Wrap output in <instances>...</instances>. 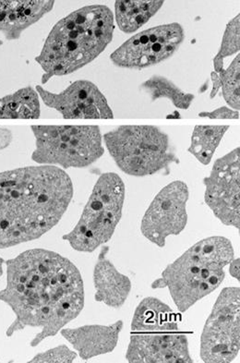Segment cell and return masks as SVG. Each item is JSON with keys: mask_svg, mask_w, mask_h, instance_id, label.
Segmentation results:
<instances>
[{"mask_svg": "<svg viewBox=\"0 0 240 363\" xmlns=\"http://www.w3.org/2000/svg\"><path fill=\"white\" fill-rule=\"evenodd\" d=\"M7 282L0 301L15 318L6 335L11 337L27 328H39L30 343L35 347L55 337L84 307V286L74 262L59 253L33 249L6 262Z\"/></svg>", "mask_w": 240, "mask_h": 363, "instance_id": "1", "label": "cell"}, {"mask_svg": "<svg viewBox=\"0 0 240 363\" xmlns=\"http://www.w3.org/2000/svg\"><path fill=\"white\" fill-rule=\"evenodd\" d=\"M74 194L72 179L59 167L40 164L0 173V250L52 230Z\"/></svg>", "mask_w": 240, "mask_h": 363, "instance_id": "2", "label": "cell"}, {"mask_svg": "<svg viewBox=\"0 0 240 363\" xmlns=\"http://www.w3.org/2000/svg\"><path fill=\"white\" fill-rule=\"evenodd\" d=\"M114 30V13L105 5L85 6L57 21L35 57L44 72L42 84L93 62L110 44Z\"/></svg>", "mask_w": 240, "mask_h": 363, "instance_id": "3", "label": "cell"}, {"mask_svg": "<svg viewBox=\"0 0 240 363\" xmlns=\"http://www.w3.org/2000/svg\"><path fill=\"white\" fill-rule=\"evenodd\" d=\"M234 259L232 243L224 237L200 240L167 265L154 289H167L179 312L186 313L223 283L224 268Z\"/></svg>", "mask_w": 240, "mask_h": 363, "instance_id": "4", "label": "cell"}, {"mask_svg": "<svg viewBox=\"0 0 240 363\" xmlns=\"http://www.w3.org/2000/svg\"><path fill=\"white\" fill-rule=\"evenodd\" d=\"M126 359L130 363L193 362L177 314L162 301L147 297L133 314Z\"/></svg>", "mask_w": 240, "mask_h": 363, "instance_id": "5", "label": "cell"}, {"mask_svg": "<svg viewBox=\"0 0 240 363\" xmlns=\"http://www.w3.org/2000/svg\"><path fill=\"white\" fill-rule=\"evenodd\" d=\"M103 142L118 169L130 176H152L178 163L168 135L151 125L115 128L103 136Z\"/></svg>", "mask_w": 240, "mask_h": 363, "instance_id": "6", "label": "cell"}, {"mask_svg": "<svg viewBox=\"0 0 240 363\" xmlns=\"http://www.w3.org/2000/svg\"><path fill=\"white\" fill-rule=\"evenodd\" d=\"M126 187L118 174H102L74 230L63 240L81 252H93L108 242L122 218Z\"/></svg>", "mask_w": 240, "mask_h": 363, "instance_id": "7", "label": "cell"}, {"mask_svg": "<svg viewBox=\"0 0 240 363\" xmlns=\"http://www.w3.org/2000/svg\"><path fill=\"white\" fill-rule=\"evenodd\" d=\"M35 149L32 160L62 169H84L105 152L98 126H33Z\"/></svg>", "mask_w": 240, "mask_h": 363, "instance_id": "8", "label": "cell"}, {"mask_svg": "<svg viewBox=\"0 0 240 363\" xmlns=\"http://www.w3.org/2000/svg\"><path fill=\"white\" fill-rule=\"evenodd\" d=\"M240 291L226 288L212 307L200 337V355L206 363H227L240 349Z\"/></svg>", "mask_w": 240, "mask_h": 363, "instance_id": "9", "label": "cell"}, {"mask_svg": "<svg viewBox=\"0 0 240 363\" xmlns=\"http://www.w3.org/2000/svg\"><path fill=\"white\" fill-rule=\"evenodd\" d=\"M184 39V29L179 23L153 27L127 39L110 55V60L120 68H148L172 57Z\"/></svg>", "mask_w": 240, "mask_h": 363, "instance_id": "10", "label": "cell"}, {"mask_svg": "<svg viewBox=\"0 0 240 363\" xmlns=\"http://www.w3.org/2000/svg\"><path fill=\"white\" fill-rule=\"evenodd\" d=\"M190 192L186 183L176 181L163 188L142 218V234L164 248L169 236H178L188 223L187 203Z\"/></svg>", "mask_w": 240, "mask_h": 363, "instance_id": "11", "label": "cell"}, {"mask_svg": "<svg viewBox=\"0 0 240 363\" xmlns=\"http://www.w3.org/2000/svg\"><path fill=\"white\" fill-rule=\"evenodd\" d=\"M205 203L224 225L239 230L240 148L218 158L203 181Z\"/></svg>", "mask_w": 240, "mask_h": 363, "instance_id": "12", "label": "cell"}, {"mask_svg": "<svg viewBox=\"0 0 240 363\" xmlns=\"http://www.w3.org/2000/svg\"><path fill=\"white\" fill-rule=\"evenodd\" d=\"M39 97L48 108L55 109L64 118L71 120H110L114 113L104 94L93 82L76 81L60 93L35 87Z\"/></svg>", "mask_w": 240, "mask_h": 363, "instance_id": "13", "label": "cell"}, {"mask_svg": "<svg viewBox=\"0 0 240 363\" xmlns=\"http://www.w3.org/2000/svg\"><path fill=\"white\" fill-rule=\"evenodd\" d=\"M55 0H0V45L17 40L24 30L53 10Z\"/></svg>", "mask_w": 240, "mask_h": 363, "instance_id": "14", "label": "cell"}, {"mask_svg": "<svg viewBox=\"0 0 240 363\" xmlns=\"http://www.w3.org/2000/svg\"><path fill=\"white\" fill-rule=\"evenodd\" d=\"M123 322L120 320L109 325H84L63 328L62 335L74 347L84 361L114 352L120 340Z\"/></svg>", "mask_w": 240, "mask_h": 363, "instance_id": "15", "label": "cell"}, {"mask_svg": "<svg viewBox=\"0 0 240 363\" xmlns=\"http://www.w3.org/2000/svg\"><path fill=\"white\" fill-rule=\"evenodd\" d=\"M108 248L100 253L93 270L94 298L106 306L118 309L125 304L132 291V282L106 258Z\"/></svg>", "mask_w": 240, "mask_h": 363, "instance_id": "16", "label": "cell"}, {"mask_svg": "<svg viewBox=\"0 0 240 363\" xmlns=\"http://www.w3.org/2000/svg\"><path fill=\"white\" fill-rule=\"evenodd\" d=\"M165 0H115V20L118 28L132 33L147 24L160 11Z\"/></svg>", "mask_w": 240, "mask_h": 363, "instance_id": "17", "label": "cell"}, {"mask_svg": "<svg viewBox=\"0 0 240 363\" xmlns=\"http://www.w3.org/2000/svg\"><path fill=\"white\" fill-rule=\"evenodd\" d=\"M40 116V97L31 86L0 99V120H35Z\"/></svg>", "mask_w": 240, "mask_h": 363, "instance_id": "18", "label": "cell"}, {"mask_svg": "<svg viewBox=\"0 0 240 363\" xmlns=\"http://www.w3.org/2000/svg\"><path fill=\"white\" fill-rule=\"evenodd\" d=\"M229 129V126H196L188 151L200 164L208 166Z\"/></svg>", "mask_w": 240, "mask_h": 363, "instance_id": "19", "label": "cell"}, {"mask_svg": "<svg viewBox=\"0 0 240 363\" xmlns=\"http://www.w3.org/2000/svg\"><path fill=\"white\" fill-rule=\"evenodd\" d=\"M142 88L150 94L153 101L161 99H168L176 108L183 111L190 108L195 99L193 94L181 90L174 82L163 76H154L145 81Z\"/></svg>", "mask_w": 240, "mask_h": 363, "instance_id": "20", "label": "cell"}, {"mask_svg": "<svg viewBox=\"0 0 240 363\" xmlns=\"http://www.w3.org/2000/svg\"><path fill=\"white\" fill-rule=\"evenodd\" d=\"M224 101L234 111L240 108V56L238 55L227 69L218 73Z\"/></svg>", "mask_w": 240, "mask_h": 363, "instance_id": "21", "label": "cell"}, {"mask_svg": "<svg viewBox=\"0 0 240 363\" xmlns=\"http://www.w3.org/2000/svg\"><path fill=\"white\" fill-rule=\"evenodd\" d=\"M240 50V15L227 23L222 38L219 50L214 57V69L215 72L219 73L224 69V60L227 57L239 53Z\"/></svg>", "mask_w": 240, "mask_h": 363, "instance_id": "22", "label": "cell"}, {"mask_svg": "<svg viewBox=\"0 0 240 363\" xmlns=\"http://www.w3.org/2000/svg\"><path fill=\"white\" fill-rule=\"evenodd\" d=\"M78 354L74 350L69 349L65 345L54 347L47 350V352L38 354L30 359V362H74L77 358Z\"/></svg>", "mask_w": 240, "mask_h": 363, "instance_id": "23", "label": "cell"}, {"mask_svg": "<svg viewBox=\"0 0 240 363\" xmlns=\"http://www.w3.org/2000/svg\"><path fill=\"white\" fill-rule=\"evenodd\" d=\"M199 117L208 118L211 120H239V111H234L229 106H221L215 111L200 112Z\"/></svg>", "mask_w": 240, "mask_h": 363, "instance_id": "24", "label": "cell"}, {"mask_svg": "<svg viewBox=\"0 0 240 363\" xmlns=\"http://www.w3.org/2000/svg\"><path fill=\"white\" fill-rule=\"evenodd\" d=\"M13 135L11 130L0 127V150H4L11 145Z\"/></svg>", "mask_w": 240, "mask_h": 363, "instance_id": "25", "label": "cell"}, {"mask_svg": "<svg viewBox=\"0 0 240 363\" xmlns=\"http://www.w3.org/2000/svg\"><path fill=\"white\" fill-rule=\"evenodd\" d=\"M211 79L212 82V87L211 94H210V97H211V99H212L217 96L218 93H219L221 84L219 80V75H218L217 72H212L211 73Z\"/></svg>", "mask_w": 240, "mask_h": 363, "instance_id": "26", "label": "cell"}, {"mask_svg": "<svg viewBox=\"0 0 240 363\" xmlns=\"http://www.w3.org/2000/svg\"><path fill=\"white\" fill-rule=\"evenodd\" d=\"M229 274L230 276L234 277L239 281V274H240V261L239 259H233L232 261L229 262Z\"/></svg>", "mask_w": 240, "mask_h": 363, "instance_id": "27", "label": "cell"}, {"mask_svg": "<svg viewBox=\"0 0 240 363\" xmlns=\"http://www.w3.org/2000/svg\"><path fill=\"white\" fill-rule=\"evenodd\" d=\"M3 264H4V260H3V258L0 256V277H1L3 274Z\"/></svg>", "mask_w": 240, "mask_h": 363, "instance_id": "28", "label": "cell"}]
</instances>
